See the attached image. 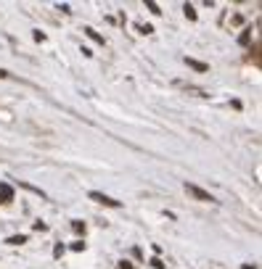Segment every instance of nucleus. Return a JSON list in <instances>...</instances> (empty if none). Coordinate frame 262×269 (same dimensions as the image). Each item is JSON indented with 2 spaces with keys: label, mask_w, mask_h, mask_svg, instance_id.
Returning <instances> with one entry per match:
<instances>
[{
  "label": "nucleus",
  "mask_w": 262,
  "mask_h": 269,
  "mask_svg": "<svg viewBox=\"0 0 262 269\" xmlns=\"http://www.w3.org/2000/svg\"><path fill=\"white\" fill-rule=\"evenodd\" d=\"M138 32H141V35H151L154 29H151L148 24H138Z\"/></svg>",
  "instance_id": "nucleus-10"
},
{
  "label": "nucleus",
  "mask_w": 262,
  "mask_h": 269,
  "mask_svg": "<svg viewBox=\"0 0 262 269\" xmlns=\"http://www.w3.org/2000/svg\"><path fill=\"white\" fill-rule=\"evenodd\" d=\"M183 11H186V16H188L191 21H196V8H193L191 3H186V6H183Z\"/></svg>",
  "instance_id": "nucleus-8"
},
{
  "label": "nucleus",
  "mask_w": 262,
  "mask_h": 269,
  "mask_svg": "<svg viewBox=\"0 0 262 269\" xmlns=\"http://www.w3.org/2000/svg\"><path fill=\"white\" fill-rule=\"evenodd\" d=\"M85 35H88L90 40H96L98 45H103V42H106V40H103V37L98 35V32H96V29H90V27H85Z\"/></svg>",
  "instance_id": "nucleus-5"
},
{
  "label": "nucleus",
  "mask_w": 262,
  "mask_h": 269,
  "mask_svg": "<svg viewBox=\"0 0 262 269\" xmlns=\"http://www.w3.org/2000/svg\"><path fill=\"white\" fill-rule=\"evenodd\" d=\"M6 243H8V246H21V243H27V235H11Z\"/></svg>",
  "instance_id": "nucleus-6"
},
{
  "label": "nucleus",
  "mask_w": 262,
  "mask_h": 269,
  "mask_svg": "<svg viewBox=\"0 0 262 269\" xmlns=\"http://www.w3.org/2000/svg\"><path fill=\"white\" fill-rule=\"evenodd\" d=\"M183 90H188V92H196L199 95V98H207V92L202 90V87H193V85H180Z\"/></svg>",
  "instance_id": "nucleus-7"
},
{
  "label": "nucleus",
  "mask_w": 262,
  "mask_h": 269,
  "mask_svg": "<svg viewBox=\"0 0 262 269\" xmlns=\"http://www.w3.org/2000/svg\"><path fill=\"white\" fill-rule=\"evenodd\" d=\"M244 269H257V266H252V264H244Z\"/></svg>",
  "instance_id": "nucleus-15"
},
{
  "label": "nucleus",
  "mask_w": 262,
  "mask_h": 269,
  "mask_svg": "<svg viewBox=\"0 0 262 269\" xmlns=\"http://www.w3.org/2000/svg\"><path fill=\"white\" fill-rule=\"evenodd\" d=\"M90 201H96V203H101V206H112V209H119V206H122V201H114V198H109V195L98 193V190H90Z\"/></svg>",
  "instance_id": "nucleus-2"
},
{
  "label": "nucleus",
  "mask_w": 262,
  "mask_h": 269,
  "mask_svg": "<svg viewBox=\"0 0 262 269\" xmlns=\"http://www.w3.org/2000/svg\"><path fill=\"white\" fill-rule=\"evenodd\" d=\"M151 266H154V269H164V264H162L159 259H151Z\"/></svg>",
  "instance_id": "nucleus-12"
},
{
  "label": "nucleus",
  "mask_w": 262,
  "mask_h": 269,
  "mask_svg": "<svg viewBox=\"0 0 262 269\" xmlns=\"http://www.w3.org/2000/svg\"><path fill=\"white\" fill-rule=\"evenodd\" d=\"M186 63H188V66L191 69H196V71H209V66H207V63H202V61H196V58H186Z\"/></svg>",
  "instance_id": "nucleus-4"
},
{
  "label": "nucleus",
  "mask_w": 262,
  "mask_h": 269,
  "mask_svg": "<svg viewBox=\"0 0 262 269\" xmlns=\"http://www.w3.org/2000/svg\"><path fill=\"white\" fill-rule=\"evenodd\" d=\"M0 77H8V71H6V69H0Z\"/></svg>",
  "instance_id": "nucleus-14"
},
{
  "label": "nucleus",
  "mask_w": 262,
  "mask_h": 269,
  "mask_svg": "<svg viewBox=\"0 0 262 269\" xmlns=\"http://www.w3.org/2000/svg\"><path fill=\"white\" fill-rule=\"evenodd\" d=\"M72 227H74V232H85V225H82V222H74Z\"/></svg>",
  "instance_id": "nucleus-11"
},
{
  "label": "nucleus",
  "mask_w": 262,
  "mask_h": 269,
  "mask_svg": "<svg viewBox=\"0 0 262 269\" xmlns=\"http://www.w3.org/2000/svg\"><path fill=\"white\" fill-rule=\"evenodd\" d=\"M119 269H133V264L130 261H119Z\"/></svg>",
  "instance_id": "nucleus-13"
},
{
  "label": "nucleus",
  "mask_w": 262,
  "mask_h": 269,
  "mask_svg": "<svg viewBox=\"0 0 262 269\" xmlns=\"http://www.w3.org/2000/svg\"><path fill=\"white\" fill-rule=\"evenodd\" d=\"M146 8H148L151 13H157V16L162 13V11H159V6H157V3H154V0H148V3H146Z\"/></svg>",
  "instance_id": "nucleus-9"
},
{
  "label": "nucleus",
  "mask_w": 262,
  "mask_h": 269,
  "mask_svg": "<svg viewBox=\"0 0 262 269\" xmlns=\"http://www.w3.org/2000/svg\"><path fill=\"white\" fill-rule=\"evenodd\" d=\"M13 201V187L8 182H0V203H11Z\"/></svg>",
  "instance_id": "nucleus-3"
},
{
  "label": "nucleus",
  "mask_w": 262,
  "mask_h": 269,
  "mask_svg": "<svg viewBox=\"0 0 262 269\" xmlns=\"http://www.w3.org/2000/svg\"><path fill=\"white\" fill-rule=\"evenodd\" d=\"M186 193L191 195V198H196V201H202V203H212L214 198L207 193V190H202L199 185H193V182H186Z\"/></svg>",
  "instance_id": "nucleus-1"
}]
</instances>
